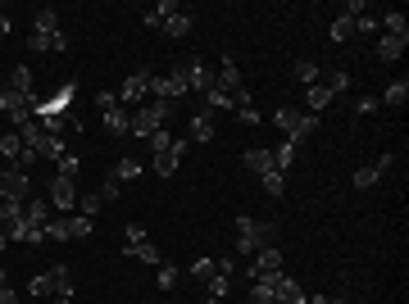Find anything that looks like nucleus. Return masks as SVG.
<instances>
[{
    "instance_id": "nucleus-11",
    "label": "nucleus",
    "mask_w": 409,
    "mask_h": 304,
    "mask_svg": "<svg viewBox=\"0 0 409 304\" xmlns=\"http://www.w3.org/2000/svg\"><path fill=\"white\" fill-rule=\"evenodd\" d=\"M28 191H32L28 173H18V168H0V200H23Z\"/></svg>"
},
{
    "instance_id": "nucleus-18",
    "label": "nucleus",
    "mask_w": 409,
    "mask_h": 304,
    "mask_svg": "<svg viewBox=\"0 0 409 304\" xmlns=\"http://www.w3.org/2000/svg\"><path fill=\"white\" fill-rule=\"evenodd\" d=\"M173 14H178V5H173V0H159L155 9H146V14H142V23H146L150 32H164V23H168Z\"/></svg>"
},
{
    "instance_id": "nucleus-48",
    "label": "nucleus",
    "mask_w": 409,
    "mask_h": 304,
    "mask_svg": "<svg viewBox=\"0 0 409 304\" xmlns=\"http://www.w3.org/2000/svg\"><path fill=\"white\" fill-rule=\"evenodd\" d=\"M0 155L18 159V155H23V141H18V136H0Z\"/></svg>"
},
{
    "instance_id": "nucleus-17",
    "label": "nucleus",
    "mask_w": 409,
    "mask_h": 304,
    "mask_svg": "<svg viewBox=\"0 0 409 304\" xmlns=\"http://www.w3.org/2000/svg\"><path fill=\"white\" fill-rule=\"evenodd\" d=\"M405 46H409V37H391V32H382V37H378V59L382 64H396V59L405 55Z\"/></svg>"
},
{
    "instance_id": "nucleus-43",
    "label": "nucleus",
    "mask_w": 409,
    "mask_h": 304,
    "mask_svg": "<svg viewBox=\"0 0 409 304\" xmlns=\"http://www.w3.org/2000/svg\"><path fill=\"white\" fill-rule=\"evenodd\" d=\"M346 86H350V73H346V69H332V73H328V91H332V95H341Z\"/></svg>"
},
{
    "instance_id": "nucleus-22",
    "label": "nucleus",
    "mask_w": 409,
    "mask_h": 304,
    "mask_svg": "<svg viewBox=\"0 0 409 304\" xmlns=\"http://www.w3.org/2000/svg\"><path fill=\"white\" fill-rule=\"evenodd\" d=\"M46 241H73V214H59L46 223Z\"/></svg>"
},
{
    "instance_id": "nucleus-7",
    "label": "nucleus",
    "mask_w": 409,
    "mask_h": 304,
    "mask_svg": "<svg viewBox=\"0 0 409 304\" xmlns=\"http://www.w3.org/2000/svg\"><path fill=\"white\" fill-rule=\"evenodd\" d=\"M123 232H127V241H123V255H132V259H146V264H164V259H159V250L150 245V236H146V227H142V223L123 227Z\"/></svg>"
},
{
    "instance_id": "nucleus-30",
    "label": "nucleus",
    "mask_w": 409,
    "mask_h": 304,
    "mask_svg": "<svg viewBox=\"0 0 409 304\" xmlns=\"http://www.w3.org/2000/svg\"><path fill=\"white\" fill-rule=\"evenodd\" d=\"M187 32H191V14H187V9H178V14L164 23V37H178V41H182Z\"/></svg>"
},
{
    "instance_id": "nucleus-21",
    "label": "nucleus",
    "mask_w": 409,
    "mask_h": 304,
    "mask_svg": "<svg viewBox=\"0 0 409 304\" xmlns=\"http://www.w3.org/2000/svg\"><path fill=\"white\" fill-rule=\"evenodd\" d=\"M241 164H246V168H250V173H260V177H264V173H268V168H273V150H264V146H255V150H246V155H241Z\"/></svg>"
},
{
    "instance_id": "nucleus-35",
    "label": "nucleus",
    "mask_w": 409,
    "mask_h": 304,
    "mask_svg": "<svg viewBox=\"0 0 409 304\" xmlns=\"http://www.w3.org/2000/svg\"><path fill=\"white\" fill-rule=\"evenodd\" d=\"M260 182H264V191H268V195H282V187H287V173H282V168H268Z\"/></svg>"
},
{
    "instance_id": "nucleus-32",
    "label": "nucleus",
    "mask_w": 409,
    "mask_h": 304,
    "mask_svg": "<svg viewBox=\"0 0 409 304\" xmlns=\"http://www.w3.org/2000/svg\"><path fill=\"white\" fill-rule=\"evenodd\" d=\"M292 164H296V141H282V146L273 150V168H282V173H287Z\"/></svg>"
},
{
    "instance_id": "nucleus-25",
    "label": "nucleus",
    "mask_w": 409,
    "mask_h": 304,
    "mask_svg": "<svg viewBox=\"0 0 409 304\" xmlns=\"http://www.w3.org/2000/svg\"><path fill=\"white\" fill-rule=\"evenodd\" d=\"M250 304H277L273 277H255V281H250Z\"/></svg>"
},
{
    "instance_id": "nucleus-56",
    "label": "nucleus",
    "mask_w": 409,
    "mask_h": 304,
    "mask_svg": "<svg viewBox=\"0 0 409 304\" xmlns=\"http://www.w3.org/2000/svg\"><path fill=\"white\" fill-rule=\"evenodd\" d=\"M0 286H5V268H0Z\"/></svg>"
},
{
    "instance_id": "nucleus-37",
    "label": "nucleus",
    "mask_w": 409,
    "mask_h": 304,
    "mask_svg": "<svg viewBox=\"0 0 409 304\" xmlns=\"http://www.w3.org/2000/svg\"><path fill=\"white\" fill-rule=\"evenodd\" d=\"M37 32H59V14H55L50 5L37 9Z\"/></svg>"
},
{
    "instance_id": "nucleus-38",
    "label": "nucleus",
    "mask_w": 409,
    "mask_h": 304,
    "mask_svg": "<svg viewBox=\"0 0 409 304\" xmlns=\"http://www.w3.org/2000/svg\"><path fill=\"white\" fill-rule=\"evenodd\" d=\"M37 155H46V159H59L64 155V136H41V146H37Z\"/></svg>"
},
{
    "instance_id": "nucleus-10",
    "label": "nucleus",
    "mask_w": 409,
    "mask_h": 304,
    "mask_svg": "<svg viewBox=\"0 0 409 304\" xmlns=\"http://www.w3.org/2000/svg\"><path fill=\"white\" fill-rule=\"evenodd\" d=\"M182 95H187V82L182 78H173V73H164V78H155V73H150V100H182Z\"/></svg>"
},
{
    "instance_id": "nucleus-14",
    "label": "nucleus",
    "mask_w": 409,
    "mask_h": 304,
    "mask_svg": "<svg viewBox=\"0 0 409 304\" xmlns=\"http://www.w3.org/2000/svg\"><path fill=\"white\" fill-rule=\"evenodd\" d=\"M28 46L41 50V55H59V50H69V37H64V32H37V28H32Z\"/></svg>"
},
{
    "instance_id": "nucleus-29",
    "label": "nucleus",
    "mask_w": 409,
    "mask_h": 304,
    "mask_svg": "<svg viewBox=\"0 0 409 304\" xmlns=\"http://www.w3.org/2000/svg\"><path fill=\"white\" fill-rule=\"evenodd\" d=\"M236 118H241L246 127H255V123H260V110H255L250 91H241V95H236Z\"/></svg>"
},
{
    "instance_id": "nucleus-40",
    "label": "nucleus",
    "mask_w": 409,
    "mask_h": 304,
    "mask_svg": "<svg viewBox=\"0 0 409 304\" xmlns=\"http://www.w3.org/2000/svg\"><path fill=\"white\" fill-rule=\"evenodd\" d=\"M78 173H82V159H73L69 150H64V155H59V177H73V182H78Z\"/></svg>"
},
{
    "instance_id": "nucleus-24",
    "label": "nucleus",
    "mask_w": 409,
    "mask_h": 304,
    "mask_svg": "<svg viewBox=\"0 0 409 304\" xmlns=\"http://www.w3.org/2000/svg\"><path fill=\"white\" fill-rule=\"evenodd\" d=\"M223 110H236V100L223 86H214V91H204V114H223Z\"/></svg>"
},
{
    "instance_id": "nucleus-51",
    "label": "nucleus",
    "mask_w": 409,
    "mask_h": 304,
    "mask_svg": "<svg viewBox=\"0 0 409 304\" xmlns=\"http://www.w3.org/2000/svg\"><path fill=\"white\" fill-rule=\"evenodd\" d=\"M0 304H18V296H14L9 286H0Z\"/></svg>"
},
{
    "instance_id": "nucleus-42",
    "label": "nucleus",
    "mask_w": 409,
    "mask_h": 304,
    "mask_svg": "<svg viewBox=\"0 0 409 304\" xmlns=\"http://www.w3.org/2000/svg\"><path fill=\"white\" fill-rule=\"evenodd\" d=\"M155 173H159V177H173V173H178V155H173V150H168V155H155Z\"/></svg>"
},
{
    "instance_id": "nucleus-3",
    "label": "nucleus",
    "mask_w": 409,
    "mask_h": 304,
    "mask_svg": "<svg viewBox=\"0 0 409 304\" xmlns=\"http://www.w3.org/2000/svg\"><path fill=\"white\" fill-rule=\"evenodd\" d=\"M268 241H273V227L255 223V218H236V255H255V250H264Z\"/></svg>"
},
{
    "instance_id": "nucleus-23",
    "label": "nucleus",
    "mask_w": 409,
    "mask_h": 304,
    "mask_svg": "<svg viewBox=\"0 0 409 304\" xmlns=\"http://www.w3.org/2000/svg\"><path fill=\"white\" fill-rule=\"evenodd\" d=\"M23 218H28L32 227H46V223H50V200H41V195H37V200H28V204H23Z\"/></svg>"
},
{
    "instance_id": "nucleus-15",
    "label": "nucleus",
    "mask_w": 409,
    "mask_h": 304,
    "mask_svg": "<svg viewBox=\"0 0 409 304\" xmlns=\"http://www.w3.org/2000/svg\"><path fill=\"white\" fill-rule=\"evenodd\" d=\"M219 86L232 95V100L246 91V86H241V69H236V59H232V55H223V64H219Z\"/></svg>"
},
{
    "instance_id": "nucleus-47",
    "label": "nucleus",
    "mask_w": 409,
    "mask_h": 304,
    "mask_svg": "<svg viewBox=\"0 0 409 304\" xmlns=\"http://www.w3.org/2000/svg\"><path fill=\"white\" fill-rule=\"evenodd\" d=\"M159 268V291H173L178 286V268L173 264H155Z\"/></svg>"
},
{
    "instance_id": "nucleus-55",
    "label": "nucleus",
    "mask_w": 409,
    "mask_h": 304,
    "mask_svg": "<svg viewBox=\"0 0 409 304\" xmlns=\"http://www.w3.org/2000/svg\"><path fill=\"white\" fill-rule=\"evenodd\" d=\"M55 304H73V300H69V296H55Z\"/></svg>"
},
{
    "instance_id": "nucleus-33",
    "label": "nucleus",
    "mask_w": 409,
    "mask_h": 304,
    "mask_svg": "<svg viewBox=\"0 0 409 304\" xmlns=\"http://www.w3.org/2000/svg\"><path fill=\"white\" fill-rule=\"evenodd\" d=\"M78 209H82V218H96V214L105 209V195L96 191V195H78Z\"/></svg>"
},
{
    "instance_id": "nucleus-1",
    "label": "nucleus",
    "mask_w": 409,
    "mask_h": 304,
    "mask_svg": "<svg viewBox=\"0 0 409 304\" xmlns=\"http://www.w3.org/2000/svg\"><path fill=\"white\" fill-rule=\"evenodd\" d=\"M173 78H182L187 82V91H214V86H219V73L209 69V64H204L200 55H191V59H182V64H173Z\"/></svg>"
},
{
    "instance_id": "nucleus-45",
    "label": "nucleus",
    "mask_w": 409,
    "mask_h": 304,
    "mask_svg": "<svg viewBox=\"0 0 409 304\" xmlns=\"http://www.w3.org/2000/svg\"><path fill=\"white\" fill-rule=\"evenodd\" d=\"M146 141H150V150H155V155H168V150H173V136H168L164 127H159L155 136H146Z\"/></svg>"
},
{
    "instance_id": "nucleus-27",
    "label": "nucleus",
    "mask_w": 409,
    "mask_h": 304,
    "mask_svg": "<svg viewBox=\"0 0 409 304\" xmlns=\"http://www.w3.org/2000/svg\"><path fill=\"white\" fill-rule=\"evenodd\" d=\"M9 91H18V95H37V91H32V69H28V64H18V69L9 73Z\"/></svg>"
},
{
    "instance_id": "nucleus-19",
    "label": "nucleus",
    "mask_w": 409,
    "mask_h": 304,
    "mask_svg": "<svg viewBox=\"0 0 409 304\" xmlns=\"http://www.w3.org/2000/svg\"><path fill=\"white\" fill-rule=\"evenodd\" d=\"M214 136V114H191L187 118V141H209Z\"/></svg>"
},
{
    "instance_id": "nucleus-4",
    "label": "nucleus",
    "mask_w": 409,
    "mask_h": 304,
    "mask_svg": "<svg viewBox=\"0 0 409 304\" xmlns=\"http://www.w3.org/2000/svg\"><path fill=\"white\" fill-rule=\"evenodd\" d=\"M273 123L287 132V141H305L309 132H314L318 118H314V114H305V110H292V105H282V110L273 114Z\"/></svg>"
},
{
    "instance_id": "nucleus-46",
    "label": "nucleus",
    "mask_w": 409,
    "mask_h": 304,
    "mask_svg": "<svg viewBox=\"0 0 409 304\" xmlns=\"http://www.w3.org/2000/svg\"><path fill=\"white\" fill-rule=\"evenodd\" d=\"M191 273H196L200 281H209L214 273H219V259H196V264H191Z\"/></svg>"
},
{
    "instance_id": "nucleus-44",
    "label": "nucleus",
    "mask_w": 409,
    "mask_h": 304,
    "mask_svg": "<svg viewBox=\"0 0 409 304\" xmlns=\"http://www.w3.org/2000/svg\"><path fill=\"white\" fill-rule=\"evenodd\" d=\"M378 110H382L378 95H359V100H355V114H359V118H369V114H378Z\"/></svg>"
},
{
    "instance_id": "nucleus-12",
    "label": "nucleus",
    "mask_w": 409,
    "mask_h": 304,
    "mask_svg": "<svg viewBox=\"0 0 409 304\" xmlns=\"http://www.w3.org/2000/svg\"><path fill=\"white\" fill-rule=\"evenodd\" d=\"M391 164H396V155H378V159H373L369 168H355V187H359V191L378 187V182H382V173L391 168Z\"/></svg>"
},
{
    "instance_id": "nucleus-13",
    "label": "nucleus",
    "mask_w": 409,
    "mask_h": 304,
    "mask_svg": "<svg viewBox=\"0 0 409 304\" xmlns=\"http://www.w3.org/2000/svg\"><path fill=\"white\" fill-rule=\"evenodd\" d=\"M277 273H282V255H277L273 245L255 250V268H250V277H277Z\"/></svg>"
},
{
    "instance_id": "nucleus-2",
    "label": "nucleus",
    "mask_w": 409,
    "mask_h": 304,
    "mask_svg": "<svg viewBox=\"0 0 409 304\" xmlns=\"http://www.w3.org/2000/svg\"><path fill=\"white\" fill-rule=\"evenodd\" d=\"M173 110H178L173 100H146L142 110L132 114V132H137V136H155L159 127H164L168 118H173Z\"/></svg>"
},
{
    "instance_id": "nucleus-49",
    "label": "nucleus",
    "mask_w": 409,
    "mask_h": 304,
    "mask_svg": "<svg viewBox=\"0 0 409 304\" xmlns=\"http://www.w3.org/2000/svg\"><path fill=\"white\" fill-rule=\"evenodd\" d=\"M100 195H105V204H114L118 195H123V182H118V177H105V187H100Z\"/></svg>"
},
{
    "instance_id": "nucleus-36",
    "label": "nucleus",
    "mask_w": 409,
    "mask_h": 304,
    "mask_svg": "<svg viewBox=\"0 0 409 304\" xmlns=\"http://www.w3.org/2000/svg\"><path fill=\"white\" fill-rule=\"evenodd\" d=\"M382 28L391 32V37H409V18L401 14V9H396V14H386V18H382Z\"/></svg>"
},
{
    "instance_id": "nucleus-6",
    "label": "nucleus",
    "mask_w": 409,
    "mask_h": 304,
    "mask_svg": "<svg viewBox=\"0 0 409 304\" xmlns=\"http://www.w3.org/2000/svg\"><path fill=\"white\" fill-rule=\"evenodd\" d=\"M37 110H41V95H18V91H9V86L0 91V114H9L18 127H23Z\"/></svg>"
},
{
    "instance_id": "nucleus-41",
    "label": "nucleus",
    "mask_w": 409,
    "mask_h": 304,
    "mask_svg": "<svg viewBox=\"0 0 409 304\" xmlns=\"http://www.w3.org/2000/svg\"><path fill=\"white\" fill-rule=\"evenodd\" d=\"M296 82H309V86H314V82H318V64H314V59H300V64H296Z\"/></svg>"
},
{
    "instance_id": "nucleus-8",
    "label": "nucleus",
    "mask_w": 409,
    "mask_h": 304,
    "mask_svg": "<svg viewBox=\"0 0 409 304\" xmlns=\"http://www.w3.org/2000/svg\"><path fill=\"white\" fill-rule=\"evenodd\" d=\"M114 95H118V105H123V110H127V105H137V110H142L146 95H150V73H127L123 86H118Z\"/></svg>"
},
{
    "instance_id": "nucleus-50",
    "label": "nucleus",
    "mask_w": 409,
    "mask_h": 304,
    "mask_svg": "<svg viewBox=\"0 0 409 304\" xmlns=\"http://www.w3.org/2000/svg\"><path fill=\"white\" fill-rule=\"evenodd\" d=\"M82 236H91V218L78 214V218H73V241H82Z\"/></svg>"
},
{
    "instance_id": "nucleus-39",
    "label": "nucleus",
    "mask_w": 409,
    "mask_h": 304,
    "mask_svg": "<svg viewBox=\"0 0 409 304\" xmlns=\"http://www.w3.org/2000/svg\"><path fill=\"white\" fill-rule=\"evenodd\" d=\"M28 291H32V296H55V281H50V273H37L28 281Z\"/></svg>"
},
{
    "instance_id": "nucleus-16",
    "label": "nucleus",
    "mask_w": 409,
    "mask_h": 304,
    "mask_svg": "<svg viewBox=\"0 0 409 304\" xmlns=\"http://www.w3.org/2000/svg\"><path fill=\"white\" fill-rule=\"evenodd\" d=\"M273 291H277V304H309V296L300 291L296 277H282V273H277V277H273Z\"/></svg>"
},
{
    "instance_id": "nucleus-52",
    "label": "nucleus",
    "mask_w": 409,
    "mask_h": 304,
    "mask_svg": "<svg viewBox=\"0 0 409 304\" xmlns=\"http://www.w3.org/2000/svg\"><path fill=\"white\" fill-rule=\"evenodd\" d=\"M309 304H346V300H337V296H332V300H328V296H318V300H309Z\"/></svg>"
},
{
    "instance_id": "nucleus-53",
    "label": "nucleus",
    "mask_w": 409,
    "mask_h": 304,
    "mask_svg": "<svg viewBox=\"0 0 409 304\" xmlns=\"http://www.w3.org/2000/svg\"><path fill=\"white\" fill-rule=\"evenodd\" d=\"M5 37H9V18L0 14V41H5Z\"/></svg>"
},
{
    "instance_id": "nucleus-31",
    "label": "nucleus",
    "mask_w": 409,
    "mask_h": 304,
    "mask_svg": "<svg viewBox=\"0 0 409 304\" xmlns=\"http://www.w3.org/2000/svg\"><path fill=\"white\" fill-rule=\"evenodd\" d=\"M355 32H359V28H355L350 14H337V18H332V41H350Z\"/></svg>"
},
{
    "instance_id": "nucleus-34",
    "label": "nucleus",
    "mask_w": 409,
    "mask_h": 304,
    "mask_svg": "<svg viewBox=\"0 0 409 304\" xmlns=\"http://www.w3.org/2000/svg\"><path fill=\"white\" fill-rule=\"evenodd\" d=\"M137 173H142V159H118V164H114V173H110V177H118V182H132V177H137Z\"/></svg>"
},
{
    "instance_id": "nucleus-54",
    "label": "nucleus",
    "mask_w": 409,
    "mask_h": 304,
    "mask_svg": "<svg viewBox=\"0 0 409 304\" xmlns=\"http://www.w3.org/2000/svg\"><path fill=\"white\" fill-rule=\"evenodd\" d=\"M5 250H9V236H5V232H0V259H5Z\"/></svg>"
},
{
    "instance_id": "nucleus-20",
    "label": "nucleus",
    "mask_w": 409,
    "mask_h": 304,
    "mask_svg": "<svg viewBox=\"0 0 409 304\" xmlns=\"http://www.w3.org/2000/svg\"><path fill=\"white\" fill-rule=\"evenodd\" d=\"M332 100H337V95L328 91V82H314V86L305 91V105H309V114H323V110H328Z\"/></svg>"
},
{
    "instance_id": "nucleus-5",
    "label": "nucleus",
    "mask_w": 409,
    "mask_h": 304,
    "mask_svg": "<svg viewBox=\"0 0 409 304\" xmlns=\"http://www.w3.org/2000/svg\"><path fill=\"white\" fill-rule=\"evenodd\" d=\"M96 105H100L105 127H110L114 136H127V132H132V114H127L123 105H118V95H114V91H100V95H96Z\"/></svg>"
},
{
    "instance_id": "nucleus-28",
    "label": "nucleus",
    "mask_w": 409,
    "mask_h": 304,
    "mask_svg": "<svg viewBox=\"0 0 409 304\" xmlns=\"http://www.w3.org/2000/svg\"><path fill=\"white\" fill-rule=\"evenodd\" d=\"M378 100H382V105H391V110H401V105L409 100V82H405V78H401V82H391V86H386V91L378 95Z\"/></svg>"
},
{
    "instance_id": "nucleus-26",
    "label": "nucleus",
    "mask_w": 409,
    "mask_h": 304,
    "mask_svg": "<svg viewBox=\"0 0 409 304\" xmlns=\"http://www.w3.org/2000/svg\"><path fill=\"white\" fill-rule=\"evenodd\" d=\"M50 281H55V296H69V300H73V268H69V264H55V268H50Z\"/></svg>"
},
{
    "instance_id": "nucleus-57",
    "label": "nucleus",
    "mask_w": 409,
    "mask_h": 304,
    "mask_svg": "<svg viewBox=\"0 0 409 304\" xmlns=\"http://www.w3.org/2000/svg\"><path fill=\"white\" fill-rule=\"evenodd\" d=\"M209 304H223V300H209Z\"/></svg>"
},
{
    "instance_id": "nucleus-9",
    "label": "nucleus",
    "mask_w": 409,
    "mask_h": 304,
    "mask_svg": "<svg viewBox=\"0 0 409 304\" xmlns=\"http://www.w3.org/2000/svg\"><path fill=\"white\" fill-rule=\"evenodd\" d=\"M46 195H50V209H73V204H78V187H73V177H50V187H46Z\"/></svg>"
}]
</instances>
